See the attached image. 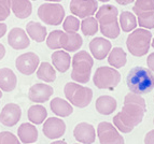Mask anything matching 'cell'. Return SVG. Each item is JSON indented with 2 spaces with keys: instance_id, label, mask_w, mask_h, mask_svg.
Wrapping results in <instances>:
<instances>
[{
  "instance_id": "obj_39",
  "label": "cell",
  "mask_w": 154,
  "mask_h": 144,
  "mask_svg": "<svg viewBox=\"0 0 154 144\" xmlns=\"http://www.w3.org/2000/svg\"><path fill=\"white\" fill-rule=\"evenodd\" d=\"M7 31H8V26H7V24H5L3 22H0V38L5 37V34H7Z\"/></svg>"
},
{
  "instance_id": "obj_46",
  "label": "cell",
  "mask_w": 154,
  "mask_h": 144,
  "mask_svg": "<svg viewBox=\"0 0 154 144\" xmlns=\"http://www.w3.org/2000/svg\"><path fill=\"white\" fill-rule=\"evenodd\" d=\"M1 98H2V90L0 89V99H1Z\"/></svg>"
},
{
  "instance_id": "obj_3",
  "label": "cell",
  "mask_w": 154,
  "mask_h": 144,
  "mask_svg": "<svg viewBox=\"0 0 154 144\" xmlns=\"http://www.w3.org/2000/svg\"><path fill=\"white\" fill-rule=\"evenodd\" d=\"M126 84L131 93L137 95L149 94L154 88V74L149 68L134 67L126 76Z\"/></svg>"
},
{
  "instance_id": "obj_35",
  "label": "cell",
  "mask_w": 154,
  "mask_h": 144,
  "mask_svg": "<svg viewBox=\"0 0 154 144\" xmlns=\"http://www.w3.org/2000/svg\"><path fill=\"white\" fill-rule=\"evenodd\" d=\"M0 144H21V141L12 132L1 131L0 132Z\"/></svg>"
},
{
  "instance_id": "obj_26",
  "label": "cell",
  "mask_w": 154,
  "mask_h": 144,
  "mask_svg": "<svg viewBox=\"0 0 154 144\" xmlns=\"http://www.w3.org/2000/svg\"><path fill=\"white\" fill-rule=\"evenodd\" d=\"M108 62L116 69L124 67L127 62V56L122 47H113L108 54Z\"/></svg>"
},
{
  "instance_id": "obj_10",
  "label": "cell",
  "mask_w": 154,
  "mask_h": 144,
  "mask_svg": "<svg viewBox=\"0 0 154 144\" xmlns=\"http://www.w3.org/2000/svg\"><path fill=\"white\" fill-rule=\"evenodd\" d=\"M40 64L39 56L33 52H27L20 55L15 59V67L20 73L24 75H31L36 72Z\"/></svg>"
},
{
  "instance_id": "obj_9",
  "label": "cell",
  "mask_w": 154,
  "mask_h": 144,
  "mask_svg": "<svg viewBox=\"0 0 154 144\" xmlns=\"http://www.w3.org/2000/svg\"><path fill=\"white\" fill-rule=\"evenodd\" d=\"M97 136L100 144H124V138L116 126L108 122H101L97 126Z\"/></svg>"
},
{
  "instance_id": "obj_1",
  "label": "cell",
  "mask_w": 154,
  "mask_h": 144,
  "mask_svg": "<svg viewBox=\"0 0 154 144\" xmlns=\"http://www.w3.org/2000/svg\"><path fill=\"white\" fill-rule=\"evenodd\" d=\"M146 112V100L141 95L129 93L124 98L122 111L113 117V124L122 134H129L141 123Z\"/></svg>"
},
{
  "instance_id": "obj_4",
  "label": "cell",
  "mask_w": 154,
  "mask_h": 144,
  "mask_svg": "<svg viewBox=\"0 0 154 144\" xmlns=\"http://www.w3.org/2000/svg\"><path fill=\"white\" fill-rule=\"evenodd\" d=\"M71 79L80 84H85L90 81L94 59L86 51H80L72 57Z\"/></svg>"
},
{
  "instance_id": "obj_22",
  "label": "cell",
  "mask_w": 154,
  "mask_h": 144,
  "mask_svg": "<svg viewBox=\"0 0 154 144\" xmlns=\"http://www.w3.org/2000/svg\"><path fill=\"white\" fill-rule=\"evenodd\" d=\"M95 108L96 111L99 114L110 115V114H112L116 110L118 103H116V100L113 97L108 95H103L97 98L95 103Z\"/></svg>"
},
{
  "instance_id": "obj_31",
  "label": "cell",
  "mask_w": 154,
  "mask_h": 144,
  "mask_svg": "<svg viewBox=\"0 0 154 144\" xmlns=\"http://www.w3.org/2000/svg\"><path fill=\"white\" fill-rule=\"evenodd\" d=\"M137 23L144 29L154 28V10L137 14Z\"/></svg>"
},
{
  "instance_id": "obj_25",
  "label": "cell",
  "mask_w": 154,
  "mask_h": 144,
  "mask_svg": "<svg viewBox=\"0 0 154 144\" xmlns=\"http://www.w3.org/2000/svg\"><path fill=\"white\" fill-rule=\"evenodd\" d=\"M50 108L52 112L59 117H67L73 112V108L70 104V102L59 97H55L52 99L50 102Z\"/></svg>"
},
{
  "instance_id": "obj_43",
  "label": "cell",
  "mask_w": 154,
  "mask_h": 144,
  "mask_svg": "<svg viewBox=\"0 0 154 144\" xmlns=\"http://www.w3.org/2000/svg\"><path fill=\"white\" fill-rule=\"evenodd\" d=\"M48 2H59V1H62V0H45Z\"/></svg>"
},
{
  "instance_id": "obj_20",
  "label": "cell",
  "mask_w": 154,
  "mask_h": 144,
  "mask_svg": "<svg viewBox=\"0 0 154 144\" xmlns=\"http://www.w3.org/2000/svg\"><path fill=\"white\" fill-rule=\"evenodd\" d=\"M17 136L22 143H35L38 140V129L30 123H23L17 129Z\"/></svg>"
},
{
  "instance_id": "obj_23",
  "label": "cell",
  "mask_w": 154,
  "mask_h": 144,
  "mask_svg": "<svg viewBox=\"0 0 154 144\" xmlns=\"http://www.w3.org/2000/svg\"><path fill=\"white\" fill-rule=\"evenodd\" d=\"M26 32H27L29 38L32 39L33 41L38 42V43L44 42V40L48 37V30H46L45 26L35 21L27 23V25H26Z\"/></svg>"
},
{
  "instance_id": "obj_34",
  "label": "cell",
  "mask_w": 154,
  "mask_h": 144,
  "mask_svg": "<svg viewBox=\"0 0 154 144\" xmlns=\"http://www.w3.org/2000/svg\"><path fill=\"white\" fill-rule=\"evenodd\" d=\"M62 30H54L50 32L46 37V45L51 50H59L60 49V37H62Z\"/></svg>"
},
{
  "instance_id": "obj_36",
  "label": "cell",
  "mask_w": 154,
  "mask_h": 144,
  "mask_svg": "<svg viewBox=\"0 0 154 144\" xmlns=\"http://www.w3.org/2000/svg\"><path fill=\"white\" fill-rule=\"evenodd\" d=\"M11 13L10 0H0V22L5 21Z\"/></svg>"
},
{
  "instance_id": "obj_5",
  "label": "cell",
  "mask_w": 154,
  "mask_h": 144,
  "mask_svg": "<svg viewBox=\"0 0 154 144\" xmlns=\"http://www.w3.org/2000/svg\"><path fill=\"white\" fill-rule=\"evenodd\" d=\"M152 34L149 29L138 28L133 30L126 39V46L133 56L142 57L148 54L151 46Z\"/></svg>"
},
{
  "instance_id": "obj_30",
  "label": "cell",
  "mask_w": 154,
  "mask_h": 144,
  "mask_svg": "<svg viewBox=\"0 0 154 144\" xmlns=\"http://www.w3.org/2000/svg\"><path fill=\"white\" fill-rule=\"evenodd\" d=\"M80 28L82 30L83 34L86 37L95 36L99 29V24L96 17L88 16V17L83 18V21L80 24Z\"/></svg>"
},
{
  "instance_id": "obj_2",
  "label": "cell",
  "mask_w": 154,
  "mask_h": 144,
  "mask_svg": "<svg viewBox=\"0 0 154 144\" xmlns=\"http://www.w3.org/2000/svg\"><path fill=\"white\" fill-rule=\"evenodd\" d=\"M96 20L99 24L100 32L109 39H116L121 34L119 23V10L112 4L101 5L96 12Z\"/></svg>"
},
{
  "instance_id": "obj_8",
  "label": "cell",
  "mask_w": 154,
  "mask_h": 144,
  "mask_svg": "<svg viewBox=\"0 0 154 144\" xmlns=\"http://www.w3.org/2000/svg\"><path fill=\"white\" fill-rule=\"evenodd\" d=\"M38 17L44 24L51 26H58L63 23L65 18V9L59 3H42L38 8Z\"/></svg>"
},
{
  "instance_id": "obj_47",
  "label": "cell",
  "mask_w": 154,
  "mask_h": 144,
  "mask_svg": "<svg viewBox=\"0 0 154 144\" xmlns=\"http://www.w3.org/2000/svg\"><path fill=\"white\" fill-rule=\"evenodd\" d=\"M153 124H154V118H153Z\"/></svg>"
},
{
  "instance_id": "obj_21",
  "label": "cell",
  "mask_w": 154,
  "mask_h": 144,
  "mask_svg": "<svg viewBox=\"0 0 154 144\" xmlns=\"http://www.w3.org/2000/svg\"><path fill=\"white\" fill-rule=\"evenodd\" d=\"M11 11L20 20L29 17L32 13V4L30 0H10Z\"/></svg>"
},
{
  "instance_id": "obj_41",
  "label": "cell",
  "mask_w": 154,
  "mask_h": 144,
  "mask_svg": "<svg viewBox=\"0 0 154 144\" xmlns=\"http://www.w3.org/2000/svg\"><path fill=\"white\" fill-rule=\"evenodd\" d=\"M5 55V47L2 43H0V60L3 59Z\"/></svg>"
},
{
  "instance_id": "obj_16",
  "label": "cell",
  "mask_w": 154,
  "mask_h": 144,
  "mask_svg": "<svg viewBox=\"0 0 154 144\" xmlns=\"http://www.w3.org/2000/svg\"><path fill=\"white\" fill-rule=\"evenodd\" d=\"M75 139L79 143L82 144H93L96 140V131L93 125L88 123H79L73 129Z\"/></svg>"
},
{
  "instance_id": "obj_38",
  "label": "cell",
  "mask_w": 154,
  "mask_h": 144,
  "mask_svg": "<svg viewBox=\"0 0 154 144\" xmlns=\"http://www.w3.org/2000/svg\"><path fill=\"white\" fill-rule=\"evenodd\" d=\"M146 64H148V68L152 72H154V53H151L148 56V58H146Z\"/></svg>"
},
{
  "instance_id": "obj_28",
  "label": "cell",
  "mask_w": 154,
  "mask_h": 144,
  "mask_svg": "<svg viewBox=\"0 0 154 144\" xmlns=\"http://www.w3.org/2000/svg\"><path fill=\"white\" fill-rule=\"evenodd\" d=\"M119 23L124 32H131L136 29L137 25H138L136 16L129 11H123L119 15Z\"/></svg>"
},
{
  "instance_id": "obj_7",
  "label": "cell",
  "mask_w": 154,
  "mask_h": 144,
  "mask_svg": "<svg viewBox=\"0 0 154 144\" xmlns=\"http://www.w3.org/2000/svg\"><path fill=\"white\" fill-rule=\"evenodd\" d=\"M93 82L99 89L113 90L121 82L120 72L112 67H99L93 75Z\"/></svg>"
},
{
  "instance_id": "obj_29",
  "label": "cell",
  "mask_w": 154,
  "mask_h": 144,
  "mask_svg": "<svg viewBox=\"0 0 154 144\" xmlns=\"http://www.w3.org/2000/svg\"><path fill=\"white\" fill-rule=\"evenodd\" d=\"M27 116H28L30 123L35 124V125H40L48 117V111L41 104H36V106H31L29 108Z\"/></svg>"
},
{
  "instance_id": "obj_27",
  "label": "cell",
  "mask_w": 154,
  "mask_h": 144,
  "mask_svg": "<svg viewBox=\"0 0 154 144\" xmlns=\"http://www.w3.org/2000/svg\"><path fill=\"white\" fill-rule=\"evenodd\" d=\"M37 77L45 83H52L56 80V71L50 62H43L37 69Z\"/></svg>"
},
{
  "instance_id": "obj_19",
  "label": "cell",
  "mask_w": 154,
  "mask_h": 144,
  "mask_svg": "<svg viewBox=\"0 0 154 144\" xmlns=\"http://www.w3.org/2000/svg\"><path fill=\"white\" fill-rule=\"evenodd\" d=\"M17 77L10 68H0V89L5 93H10L15 89Z\"/></svg>"
},
{
  "instance_id": "obj_33",
  "label": "cell",
  "mask_w": 154,
  "mask_h": 144,
  "mask_svg": "<svg viewBox=\"0 0 154 144\" xmlns=\"http://www.w3.org/2000/svg\"><path fill=\"white\" fill-rule=\"evenodd\" d=\"M133 11L137 14L154 10V0H135Z\"/></svg>"
},
{
  "instance_id": "obj_13",
  "label": "cell",
  "mask_w": 154,
  "mask_h": 144,
  "mask_svg": "<svg viewBox=\"0 0 154 144\" xmlns=\"http://www.w3.org/2000/svg\"><path fill=\"white\" fill-rule=\"evenodd\" d=\"M22 109L16 103H7L0 113V123L5 127H13L20 122Z\"/></svg>"
},
{
  "instance_id": "obj_48",
  "label": "cell",
  "mask_w": 154,
  "mask_h": 144,
  "mask_svg": "<svg viewBox=\"0 0 154 144\" xmlns=\"http://www.w3.org/2000/svg\"><path fill=\"white\" fill-rule=\"evenodd\" d=\"M33 1H36V0H33Z\"/></svg>"
},
{
  "instance_id": "obj_45",
  "label": "cell",
  "mask_w": 154,
  "mask_h": 144,
  "mask_svg": "<svg viewBox=\"0 0 154 144\" xmlns=\"http://www.w3.org/2000/svg\"><path fill=\"white\" fill-rule=\"evenodd\" d=\"M99 1H101V2L106 3V2H108V1H110V0H99Z\"/></svg>"
},
{
  "instance_id": "obj_42",
  "label": "cell",
  "mask_w": 154,
  "mask_h": 144,
  "mask_svg": "<svg viewBox=\"0 0 154 144\" xmlns=\"http://www.w3.org/2000/svg\"><path fill=\"white\" fill-rule=\"evenodd\" d=\"M51 144H67V143H66V141H65V140H58V141L52 142Z\"/></svg>"
},
{
  "instance_id": "obj_32",
  "label": "cell",
  "mask_w": 154,
  "mask_h": 144,
  "mask_svg": "<svg viewBox=\"0 0 154 144\" xmlns=\"http://www.w3.org/2000/svg\"><path fill=\"white\" fill-rule=\"evenodd\" d=\"M80 24L81 22L79 18L75 15H69L63 21V29L66 32H77L80 28Z\"/></svg>"
},
{
  "instance_id": "obj_15",
  "label": "cell",
  "mask_w": 154,
  "mask_h": 144,
  "mask_svg": "<svg viewBox=\"0 0 154 144\" xmlns=\"http://www.w3.org/2000/svg\"><path fill=\"white\" fill-rule=\"evenodd\" d=\"M8 44L13 50H25L30 45V39L24 29L14 27L8 32Z\"/></svg>"
},
{
  "instance_id": "obj_14",
  "label": "cell",
  "mask_w": 154,
  "mask_h": 144,
  "mask_svg": "<svg viewBox=\"0 0 154 144\" xmlns=\"http://www.w3.org/2000/svg\"><path fill=\"white\" fill-rule=\"evenodd\" d=\"M53 94H54V89L52 86L44 83H37L29 88L28 99L32 102L43 103L49 101Z\"/></svg>"
},
{
  "instance_id": "obj_44",
  "label": "cell",
  "mask_w": 154,
  "mask_h": 144,
  "mask_svg": "<svg viewBox=\"0 0 154 144\" xmlns=\"http://www.w3.org/2000/svg\"><path fill=\"white\" fill-rule=\"evenodd\" d=\"M151 46L154 49V38H153V40H152V41H151Z\"/></svg>"
},
{
  "instance_id": "obj_18",
  "label": "cell",
  "mask_w": 154,
  "mask_h": 144,
  "mask_svg": "<svg viewBox=\"0 0 154 144\" xmlns=\"http://www.w3.org/2000/svg\"><path fill=\"white\" fill-rule=\"evenodd\" d=\"M83 39L77 32H63L60 37V49L66 52H75L81 49Z\"/></svg>"
},
{
  "instance_id": "obj_12",
  "label": "cell",
  "mask_w": 154,
  "mask_h": 144,
  "mask_svg": "<svg viewBox=\"0 0 154 144\" xmlns=\"http://www.w3.org/2000/svg\"><path fill=\"white\" fill-rule=\"evenodd\" d=\"M44 136L48 139L55 140L59 139L62 136L65 134L66 131V124L62 118L57 117H50L44 121L43 128H42Z\"/></svg>"
},
{
  "instance_id": "obj_17",
  "label": "cell",
  "mask_w": 154,
  "mask_h": 144,
  "mask_svg": "<svg viewBox=\"0 0 154 144\" xmlns=\"http://www.w3.org/2000/svg\"><path fill=\"white\" fill-rule=\"evenodd\" d=\"M112 49V44L109 40L103 37H96L90 42V51L93 57L97 60H103L108 56Z\"/></svg>"
},
{
  "instance_id": "obj_37",
  "label": "cell",
  "mask_w": 154,
  "mask_h": 144,
  "mask_svg": "<svg viewBox=\"0 0 154 144\" xmlns=\"http://www.w3.org/2000/svg\"><path fill=\"white\" fill-rule=\"evenodd\" d=\"M144 144H154V129L150 130L144 136Z\"/></svg>"
},
{
  "instance_id": "obj_6",
  "label": "cell",
  "mask_w": 154,
  "mask_h": 144,
  "mask_svg": "<svg viewBox=\"0 0 154 144\" xmlns=\"http://www.w3.org/2000/svg\"><path fill=\"white\" fill-rule=\"evenodd\" d=\"M64 94L72 106L80 109L86 108L93 99V90L90 87H85L75 82H69L65 85Z\"/></svg>"
},
{
  "instance_id": "obj_24",
  "label": "cell",
  "mask_w": 154,
  "mask_h": 144,
  "mask_svg": "<svg viewBox=\"0 0 154 144\" xmlns=\"http://www.w3.org/2000/svg\"><path fill=\"white\" fill-rule=\"evenodd\" d=\"M53 66L56 68L57 71L65 73L68 71L70 68V62H71V57H70L69 53L66 51H62V50H57L55 51L51 56Z\"/></svg>"
},
{
  "instance_id": "obj_40",
  "label": "cell",
  "mask_w": 154,
  "mask_h": 144,
  "mask_svg": "<svg viewBox=\"0 0 154 144\" xmlns=\"http://www.w3.org/2000/svg\"><path fill=\"white\" fill-rule=\"evenodd\" d=\"M116 1L121 5H128L131 3H133L135 0H116Z\"/></svg>"
},
{
  "instance_id": "obj_11",
  "label": "cell",
  "mask_w": 154,
  "mask_h": 144,
  "mask_svg": "<svg viewBox=\"0 0 154 144\" xmlns=\"http://www.w3.org/2000/svg\"><path fill=\"white\" fill-rule=\"evenodd\" d=\"M72 15L85 18L94 15L98 10L97 0H71L69 5Z\"/></svg>"
}]
</instances>
